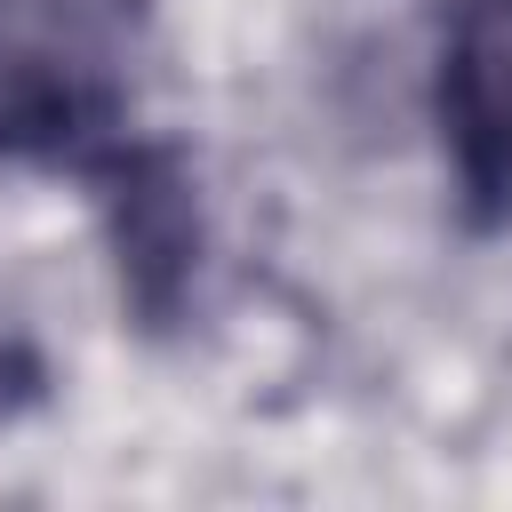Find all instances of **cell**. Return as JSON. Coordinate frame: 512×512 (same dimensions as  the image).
<instances>
[{
	"instance_id": "3",
	"label": "cell",
	"mask_w": 512,
	"mask_h": 512,
	"mask_svg": "<svg viewBox=\"0 0 512 512\" xmlns=\"http://www.w3.org/2000/svg\"><path fill=\"white\" fill-rule=\"evenodd\" d=\"M88 176L104 184V224H112V256H120L128 296L152 320H168L184 304V280L200 256V216H192V184H184L176 152L120 136Z\"/></svg>"
},
{
	"instance_id": "1",
	"label": "cell",
	"mask_w": 512,
	"mask_h": 512,
	"mask_svg": "<svg viewBox=\"0 0 512 512\" xmlns=\"http://www.w3.org/2000/svg\"><path fill=\"white\" fill-rule=\"evenodd\" d=\"M120 144V72L80 0H0V152L96 168Z\"/></svg>"
},
{
	"instance_id": "2",
	"label": "cell",
	"mask_w": 512,
	"mask_h": 512,
	"mask_svg": "<svg viewBox=\"0 0 512 512\" xmlns=\"http://www.w3.org/2000/svg\"><path fill=\"white\" fill-rule=\"evenodd\" d=\"M440 152L472 224H512V0H464L440 40Z\"/></svg>"
}]
</instances>
